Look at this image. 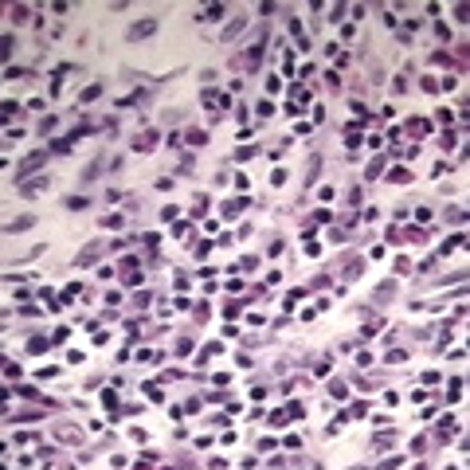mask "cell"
I'll return each instance as SVG.
<instances>
[{
  "label": "cell",
  "mask_w": 470,
  "mask_h": 470,
  "mask_svg": "<svg viewBox=\"0 0 470 470\" xmlns=\"http://www.w3.org/2000/svg\"><path fill=\"white\" fill-rule=\"evenodd\" d=\"M255 266H259V259H255V255H247V259L239 263V270H255Z\"/></svg>",
  "instance_id": "ab89813d"
},
{
  "label": "cell",
  "mask_w": 470,
  "mask_h": 470,
  "mask_svg": "<svg viewBox=\"0 0 470 470\" xmlns=\"http://www.w3.org/2000/svg\"><path fill=\"white\" fill-rule=\"evenodd\" d=\"M47 349V337H31L28 341V352H44Z\"/></svg>",
  "instance_id": "f546056e"
},
{
  "label": "cell",
  "mask_w": 470,
  "mask_h": 470,
  "mask_svg": "<svg viewBox=\"0 0 470 470\" xmlns=\"http://www.w3.org/2000/svg\"><path fill=\"white\" fill-rule=\"evenodd\" d=\"M51 130H55V118H44V122H40V133H44V137H47V133H51Z\"/></svg>",
  "instance_id": "f35d334b"
},
{
  "label": "cell",
  "mask_w": 470,
  "mask_h": 470,
  "mask_svg": "<svg viewBox=\"0 0 470 470\" xmlns=\"http://www.w3.org/2000/svg\"><path fill=\"white\" fill-rule=\"evenodd\" d=\"M392 443H396V431H380V435L372 439V451H388Z\"/></svg>",
  "instance_id": "4fadbf2b"
},
{
  "label": "cell",
  "mask_w": 470,
  "mask_h": 470,
  "mask_svg": "<svg viewBox=\"0 0 470 470\" xmlns=\"http://www.w3.org/2000/svg\"><path fill=\"white\" fill-rule=\"evenodd\" d=\"M102 251H106V243H102V239H94L90 247H83V251H79V259H74V266H94L98 259H102Z\"/></svg>",
  "instance_id": "277c9868"
},
{
  "label": "cell",
  "mask_w": 470,
  "mask_h": 470,
  "mask_svg": "<svg viewBox=\"0 0 470 470\" xmlns=\"http://www.w3.org/2000/svg\"><path fill=\"white\" fill-rule=\"evenodd\" d=\"M40 165H47V149H35V153H28L24 161L16 165V184H24V180H28V173H35Z\"/></svg>",
  "instance_id": "6da1fadb"
},
{
  "label": "cell",
  "mask_w": 470,
  "mask_h": 470,
  "mask_svg": "<svg viewBox=\"0 0 470 470\" xmlns=\"http://www.w3.org/2000/svg\"><path fill=\"white\" fill-rule=\"evenodd\" d=\"M16 188H20V196L35 200V196H44V192L51 188V180H47V176H35V180H24V184H16Z\"/></svg>",
  "instance_id": "5b68a950"
},
{
  "label": "cell",
  "mask_w": 470,
  "mask_h": 470,
  "mask_svg": "<svg viewBox=\"0 0 470 470\" xmlns=\"http://www.w3.org/2000/svg\"><path fill=\"white\" fill-rule=\"evenodd\" d=\"M16 396H24V400H35L40 392H35V388H28V384H20V388H16Z\"/></svg>",
  "instance_id": "1f68e13d"
},
{
  "label": "cell",
  "mask_w": 470,
  "mask_h": 470,
  "mask_svg": "<svg viewBox=\"0 0 470 470\" xmlns=\"http://www.w3.org/2000/svg\"><path fill=\"white\" fill-rule=\"evenodd\" d=\"M12 55V35H4V40H0V59H8Z\"/></svg>",
  "instance_id": "4dcf8cb0"
},
{
  "label": "cell",
  "mask_w": 470,
  "mask_h": 470,
  "mask_svg": "<svg viewBox=\"0 0 470 470\" xmlns=\"http://www.w3.org/2000/svg\"><path fill=\"white\" fill-rule=\"evenodd\" d=\"M455 141H458L455 133H443V137H439V145H443V149H455Z\"/></svg>",
  "instance_id": "8d00e7d4"
},
{
  "label": "cell",
  "mask_w": 470,
  "mask_h": 470,
  "mask_svg": "<svg viewBox=\"0 0 470 470\" xmlns=\"http://www.w3.org/2000/svg\"><path fill=\"white\" fill-rule=\"evenodd\" d=\"M263 51H266V44H263V40H259V44H251L247 51H243V55H239V59H231V63H239L243 71H259V59H263Z\"/></svg>",
  "instance_id": "7a4b0ae2"
},
{
  "label": "cell",
  "mask_w": 470,
  "mask_h": 470,
  "mask_svg": "<svg viewBox=\"0 0 470 470\" xmlns=\"http://www.w3.org/2000/svg\"><path fill=\"white\" fill-rule=\"evenodd\" d=\"M204 141H208V133H200V130L188 133V145H204Z\"/></svg>",
  "instance_id": "d6a6232c"
},
{
  "label": "cell",
  "mask_w": 470,
  "mask_h": 470,
  "mask_svg": "<svg viewBox=\"0 0 470 470\" xmlns=\"http://www.w3.org/2000/svg\"><path fill=\"white\" fill-rule=\"evenodd\" d=\"M243 24H247V20H243V16H235L231 24H227V28H223V44H227V40H235V35H239V31H243Z\"/></svg>",
  "instance_id": "2e32d148"
},
{
  "label": "cell",
  "mask_w": 470,
  "mask_h": 470,
  "mask_svg": "<svg viewBox=\"0 0 470 470\" xmlns=\"http://www.w3.org/2000/svg\"><path fill=\"white\" fill-rule=\"evenodd\" d=\"M102 157H94V161L87 165V169H83V184H90V180H98V176H102Z\"/></svg>",
  "instance_id": "9c48e42d"
},
{
  "label": "cell",
  "mask_w": 470,
  "mask_h": 470,
  "mask_svg": "<svg viewBox=\"0 0 470 470\" xmlns=\"http://www.w3.org/2000/svg\"><path fill=\"white\" fill-rule=\"evenodd\" d=\"M98 94H102V83H90V87L83 90V94H79V102L87 106V102H94V98H98Z\"/></svg>",
  "instance_id": "ac0fdd59"
},
{
  "label": "cell",
  "mask_w": 470,
  "mask_h": 470,
  "mask_svg": "<svg viewBox=\"0 0 470 470\" xmlns=\"http://www.w3.org/2000/svg\"><path fill=\"white\" fill-rule=\"evenodd\" d=\"M404 361H408L404 349H388V365H404Z\"/></svg>",
  "instance_id": "83f0119b"
},
{
  "label": "cell",
  "mask_w": 470,
  "mask_h": 470,
  "mask_svg": "<svg viewBox=\"0 0 470 470\" xmlns=\"http://www.w3.org/2000/svg\"><path fill=\"white\" fill-rule=\"evenodd\" d=\"M153 145H157V130H145V133H137V141H133V149H137V153H149Z\"/></svg>",
  "instance_id": "52a82bcc"
},
{
  "label": "cell",
  "mask_w": 470,
  "mask_h": 470,
  "mask_svg": "<svg viewBox=\"0 0 470 470\" xmlns=\"http://www.w3.org/2000/svg\"><path fill=\"white\" fill-rule=\"evenodd\" d=\"M455 431H458V423H455V419H443V423H439V443H447L451 435H455Z\"/></svg>",
  "instance_id": "ffe728a7"
},
{
  "label": "cell",
  "mask_w": 470,
  "mask_h": 470,
  "mask_svg": "<svg viewBox=\"0 0 470 470\" xmlns=\"http://www.w3.org/2000/svg\"><path fill=\"white\" fill-rule=\"evenodd\" d=\"M408 270H411V263L404 259V255H400V259H396V275H408Z\"/></svg>",
  "instance_id": "60d3db41"
},
{
  "label": "cell",
  "mask_w": 470,
  "mask_h": 470,
  "mask_svg": "<svg viewBox=\"0 0 470 470\" xmlns=\"http://www.w3.org/2000/svg\"><path fill=\"white\" fill-rule=\"evenodd\" d=\"M392 298H396V282H380V286H376V306L392 302Z\"/></svg>",
  "instance_id": "30bf717a"
},
{
  "label": "cell",
  "mask_w": 470,
  "mask_h": 470,
  "mask_svg": "<svg viewBox=\"0 0 470 470\" xmlns=\"http://www.w3.org/2000/svg\"><path fill=\"white\" fill-rule=\"evenodd\" d=\"M28 16H31V8H28V4H16V8H12V20H16V24H24Z\"/></svg>",
  "instance_id": "d4e9b609"
},
{
  "label": "cell",
  "mask_w": 470,
  "mask_h": 470,
  "mask_svg": "<svg viewBox=\"0 0 470 470\" xmlns=\"http://www.w3.org/2000/svg\"><path fill=\"white\" fill-rule=\"evenodd\" d=\"M122 282H141V270H137V259H126V263H122Z\"/></svg>",
  "instance_id": "ba28073f"
},
{
  "label": "cell",
  "mask_w": 470,
  "mask_h": 470,
  "mask_svg": "<svg viewBox=\"0 0 470 470\" xmlns=\"http://www.w3.org/2000/svg\"><path fill=\"white\" fill-rule=\"evenodd\" d=\"M220 16H223V4H208V8L196 16V20H220Z\"/></svg>",
  "instance_id": "44dd1931"
},
{
  "label": "cell",
  "mask_w": 470,
  "mask_h": 470,
  "mask_svg": "<svg viewBox=\"0 0 470 470\" xmlns=\"http://www.w3.org/2000/svg\"><path fill=\"white\" fill-rule=\"evenodd\" d=\"M380 173H384V157H372L368 169H365V176H380Z\"/></svg>",
  "instance_id": "603a6c76"
},
{
  "label": "cell",
  "mask_w": 470,
  "mask_h": 470,
  "mask_svg": "<svg viewBox=\"0 0 470 470\" xmlns=\"http://www.w3.org/2000/svg\"><path fill=\"white\" fill-rule=\"evenodd\" d=\"M176 352H180V357H184V352H192V337H180V341H176Z\"/></svg>",
  "instance_id": "d590c367"
},
{
  "label": "cell",
  "mask_w": 470,
  "mask_h": 470,
  "mask_svg": "<svg viewBox=\"0 0 470 470\" xmlns=\"http://www.w3.org/2000/svg\"><path fill=\"white\" fill-rule=\"evenodd\" d=\"M388 176H392L396 184H411V173H408V169H392V173H388Z\"/></svg>",
  "instance_id": "484cf974"
},
{
  "label": "cell",
  "mask_w": 470,
  "mask_h": 470,
  "mask_svg": "<svg viewBox=\"0 0 470 470\" xmlns=\"http://www.w3.org/2000/svg\"><path fill=\"white\" fill-rule=\"evenodd\" d=\"M55 439H63V443H83V427H74V423H55Z\"/></svg>",
  "instance_id": "8992f818"
},
{
  "label": "cell",
  "mask_w": 470,
  "mask_h": 470,
  "mask_svg": "<svg viewBox=\"0 0 470 470\" xmlns=\"http://www.w3.org/2000/svg\"><path fill=\"white\" fill-rule=\"evenodd\" d=\"M0 114H4V122H8L12 114H20V106H16V102H4V106H0Z\"/></svg>",
  "instance_id": "e575fe53"
},
{
  "label": "cell",
  "mask_w": 470,
  "mask_h": 470,
  "mask_svg": "<svg viewBox=\"0 0 470 470\" xmlns=\"http://www.w3.org/2000/svg\"><path fill=\"white\" fill-rule=\"evenodd\" d=\"M141 392H145L149 400H161V396H165V392H161V388H157V384H145V388H141Z\"/></svg>",
  "instance_id": "836d02e7"
},
{
  "label": "cell",
  "mask_w": 470,
  "mask_h": 470,
  "mask_svg": "<svg viewBox=\"0 0 470 470\" xmlns=\"http://www.w3.org/2000/svg\"><path fill=\"white\" fill-rule=\"evenodd\" d=\"M270 114H275V106H270V102L263 98V102H259V118H270Z\"/></svg>",
  "instance_id": "b9f144b4"
},
{
  "label": "cell",
  "mask_w": 470,
  "mask_h": 470,
  "mask_svg": "<svg viewBox=\"0 0 470 470\" xmlns=\"http://www.w3.org/2000/svg\"><path fill=\"white\" fill-rule=\"evenodd\" d=\"M28 227H35V216H20V220H12L8 227H4V231L16 235V231H28Z\"/></svg>",
  "instance_id": "8fae6325"
},
{
  "label": "cell",
  "mask_w": 470,
  "mask_h": 470,
  "mask_svg": "<svg viewBox=\"0 0 470 470\" xmlns=\"http://www.w3.org/2000/svg\"><path fill=\"white\" fill-rule=\"evenodd\" d=\"M255 153H259V149H255V145H243V149H235V161H251Z\"/></svg>",
  "instance_id": "4316f807"
},
{
  "label": "cell",
  "mask_w": 470,
  "mask_h": 470,
  "mask_svg": "<svg viewBox=\"0 0 470 470\" xmlns=\"http://www.w3.org/2000/svg\"><path fill=\"white\" fill-rule=\"evenodd\" d=\"M427 130H431V122H427V118H411V122H408V133H411V137H423Z\"/></svg>",
  "instance_id": "5bb4252c"
},
{
  "label": "cell",
  "mask_w": 470,
  "mask_h": 470,
  "mask_svg": "<svg viewBox=\"0 0 470 470\" xmlns=\"http://www.w3.org/2000/svg\"><path fill=\"white\" fill-rule=\"evenodd\" d=\"M400 239H408V243H427V239H431V231H423V227H408Z\"/></svg>",
  "instance_id": "9a60e30c"
},
{
  "label": "cell",
  "mask_w": 470,
  "mask_h": 470,
  "mask_svg": "<svg viewBox=\"0 0 470 470\" xmlns=\"http://www.w3.org/2000/svg\"><path fill=\"white\" fill-rule=\"evenodd\" d=\"M318 173H322V157L314 153V157H309V165H306V184H314V180H318Z\"/></svg>",
  "instance_id": "e0dca14e"
},
{
  "label": "cell",
  "mask_w": 470,
  "mask_h": 470,
  "mask_svg": "<svg viewBox=\"0 0 470 470\" xmlns=\"http://www.w3.org/2000/svg\"><path fill=\"white\" fill-rule=\"evenodd\" d=\"M455 247H462V235H451V239L443 243V251H455Z\"/></svg>",
  "instance_id": "74e56055"
},
{
  "label": "cell",
  "mask_w": 470,
  "mask_h": 470,
  "mask_svg": "<svg viewBox=\"0 0 470 470\" xmlns=\"http://www.w3.org/2000/svg\"><path fill=\"white\" fill-rule=\"evenodd\" d=\"M63 204L71 208V212H83V208H87V196H67V200H63Z\"/></svg>",
  "instance_id": "cb8c5ba5"
},
{
  "label": "cell",
  "mask_w": 470,
  "mask_h": 470,
  "mask_svg": "<svg viewBox=\"0 0 470 470\" xmlns=\"http://www.w3.org/2000/svg\"><path fill=\"white\" fill-rule=\"evenodd\" d=\"M361 126L365 122H352L349 130H345V145H361Z\"/></svg>",
  "instance_id": "d6986e66"
},
{
  "label": "cell",
  "mask_w": 470,
  "mask_h": 470,
  "mask_svg": "<svg viewBox=\"0 0 470 470\" xmlns=\"http://www.w3.org/2000/svg\"><path fill=\"white\" fill-rule=\"evenodd\" d=\"M247 204H251L247 196H235V200H227V204H223V216H239V212H243Z\"/></svg>",
  "instance_id": "7c38bea8"
},
{
  "label": "cell",
  "mask_w": 470,
  "mask_h": 470,
  "mask_svg": "<svg viewBox=\"0 0 470 470\" xmlns=\"http://www.w3.org/2000/svg\"><path fill=\"white\" fill-rule=\"evenodd\" d=\"M149 298H153L149 290H137V294H133V306H137V309H145V306H149Z\"/></svg>",
  "instance_id": "f1b7e54d"
},
{
  "label": "cell",
  "mask_w": 470,
  "mask_h": 470,
  "mask_svg": "<svg viewBox=\"0 0 470 470\" xmlns=\"http://www.w3.org/2000/svg\"><path fill=\"white\" fill-rule=\"evenodd\" d=\"M153 31H157V20L149 16V20H137V24H130L126 40H130V44H141V40H145V35H153Z\"/></svg>",
  "instance_id": "3957f363"
},
{
  "label": "cell",
  "mask_w": 470,
  "mask_h": 470,
  "mask_svg": "<svg viewBox=\"0 0 470 470\" xmlns=\"http://www.w3.org/2000/svg\"><path fill=\"white\" fill-rule=\"evenodd\" d=\"M329 396H333V400H345V396H349L345 380H329Z\"/></svg>",
  "instance_id": "7402d4cb"
}]
</instances>
